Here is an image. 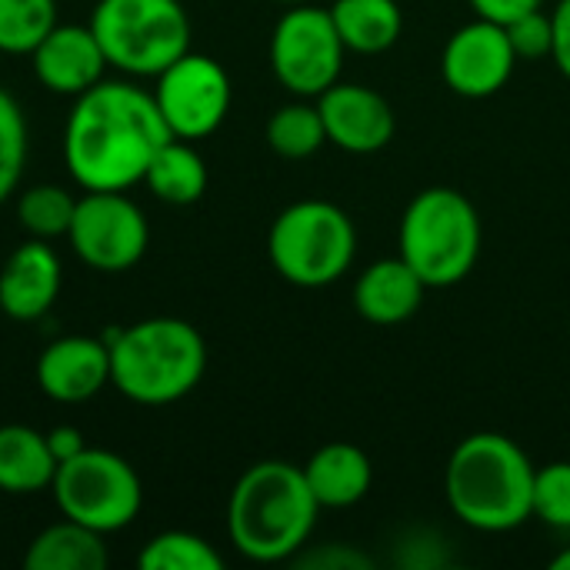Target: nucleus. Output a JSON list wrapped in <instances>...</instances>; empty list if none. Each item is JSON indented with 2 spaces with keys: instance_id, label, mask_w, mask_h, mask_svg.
Masks as SVG:
<instances>
[{
  "instance_id": "1",
  "label": "nucleus",
  "mask_w": 570,
  "mask_h": 570,
  "mask_svg": "<svg viewBox=\"0 0 570 570\" xmlns=\"http://www.w3.org/2000/svg\"><path fill=\"white\" fill-rule=\"evenodd\" d=\"M167 140H174V134L154 90L104 77L73 97L60 150L80 190H130L144 184L150 160Z\"/></svg>"
},
{
  "instance_id": "2",
  "label": "nucleus",
  "mask_w": 570,
  "mask_h": 570,
  "mask_svg": "<svg viewBox=\"0 0 570 570\" xmlns=\"http://www.w3.org/2000/svg\"><path fill=\"white\" fill-rule=\"evenodd\" d=\"M321 504L291 461L250 464L227 501V538L254 564H281L304 551L314 534Z\"/></svg>"
},
{
  "instance_id": "3",
  "label": "nucleus",
  "mask_w": 570,
  "mask_h": 570,
  "mask_svg": "<svg viewBox=\"0 0 570 570\" xmlns=\"http://www.w3.org/2000/svg\"><path fill=\"white\" fill-rule=\"evenodd\" d=\"M534 474L538 468L508 434H471L444 471L448 508L481 534H508L534 518Z\"/></svg>"
},
{
  "instance_id": "4",
  "label": "nucleus",
  "mask_w": 570,
  "mask_h": 570,
  "mask_svg": "<svg viewBox=\"0 0 570 570\" xmlns=\"http://www.w3.org/2000/svg\"><path fill=\"white\" fill-rule=\"evenodd\" d=\"M110 387L140 404L167 407L184 401L207 371L200 331L180 317H147L130 327H110Z\"/></svg>"
},
{
  "instance_id": "5",
  "label": "nucleus",
  "mask_w": 570,
  "mask_h": 570,
  "mask_svg": "<svg viewBox=\"0 0 570 570\" xmlns=\"http://www.w3.org/2000/svg\"><path fill=\"white\" fill-rule=\"evenodd\" d=\"M484 244L481 214L454 187H428L404 207L397 227V254L434 291L471 277Z\"/></svg>"
},
{
  "instance_id": "6",
  "label": "nucleus",
  "mask_w": 570,
  "mask_h": 570,
  "mask_svg": "<svg viewBox=\"0 0 570 570\" xmlns=\"http://www.w3.org/2000/svg\"><path fill=\"white\" fill-rule=\"evenodd\" d=\"M357 254V227L331 200L304 197L284 207L267 230V257L274 271L304 291L337 284Z\"/></svg>"
},
{
  "instance_id": "7",
  "label": "nucleus",
  "mask_w": 570,
  "mask_h": 570,
  "mask_svg": "<svg viewBox=\"0 0 570 570\" xmlns=\"http://www.w3.org/2000/svg\"><path fill=\"white\" fill-rule=\"evenodd\" d=\"M90 30L124 77H157L190 50V17L180 0H97Z\"/></svg>"
},
{
  "instance_id": "8",
  "label": "nucleus",
  "mask_w": 570,
  "mask_h": 570,
  "mask_svg": "<svg viewBox=\"0 0 570 570\" xmlns=\"http://www.w3.org/2000/svg\"><path fill=\"white\" fill-rule=\"evenodd\" d=\"M50 494L67 521L97 534L130 528L144 508V488L130 461L104 448H83L77 458L57 464Z\"/></svg>"
},
{
  "instance_id": "9",
  "label": "nucleus",
  "mask_w": 570,
  "mask_h": 570,
  "mask_svg": "<svg viewBox=\"0 0 570 570\" xmlns=\"http://www.w3.org/2000/svg\"><path fill=\"white\" fill-rule=\"evenodd\" d=\"M344 40L327 7L291 3L271 33V70L294 97H321L344 70Z\"/></svg>"
},
{
  "instance_id": "10",
  "label": "nucleus",
  "mask_w": 570,
  "mask_h": 570,
  "mask_svg": "<svg viewBox=\"0 0 570 570\" xmlns=\"http://www.w3.org/2000/svg\"><path fill=\"white\" fill-rule=\"evenodd\" d=\"M70 250L100 274H120L140 264L150 244L147 214L127 190H83L67 230Z\"/></svg>"
},
{
  "instance_id": "11",
  "label": "nucleus",
  "mask_w": 570,
  "mask_h": 570,
  "mask_svg": "<svg viewBox=\"0 0 570 570\" xmlns=\"http://www.w3.org/2000/svg\"><path fill=\"white\" fill-rule=\"evenodd\" d=\"M154 87V100L180 140H204L220 130L230 114V77L220 60L187 50L167 70H160Z\"/></svg>"
},
{
  "instance_id": "12",
  "label": "nucleus",
  "mask_w": 570,
  "mask_h": 570,
  "mask_svg": "<svg viewBox=\"0 0 570 570\" xmlns=\"http://www.w3.org/2000/svg\"><path fill=\"white\" fill-rule=\"evenodd\" d=\"M518 53L511 47L508 27L494 20H471L458 27L441 53L444 83L464 100H488L508 87L514 77Z\"/></svg>"
},
{
  "instance_id": "13",
  "label": "nucleus",
  "mask_w": 570,
  "mask_h": 570,
  "mask_svg": "<svg viewBox=\"0 0 570 570\" xmlns=\"http://www.w3.org/2000/svg\"><path fill=\"white\" fill-rule=\"evenodd\" d=\"M314 100L327 130V144L341 147L344 154L367 157L394 140L397 130L394 107L374 87L337 80Z\"/></svg>"
},
{
  "instance_id": "14",
  "label": "nucleus",
  "mask_w": 570,
  "mask_h": 570,
  "mask_svg": "<svg viewBox=\"0 0 570 570\" xmlns=\"http://www.w3.org/2000/svg\"><path fill=\"white\" fill-rule=\"evenodd\" d=\"M37 387L57 404H83L110 384V347L104 337L67 334L50 341L33 367Z\"/></svg>"
},
{
  "instance_id": "15",
  "label": "nucleus",
  "mask_w": 570,
  "mask_h": 570,
  "mask_svg": "<svg viewBox=\"0 0 570 570\" xmlns=\"http://www.w3.org/2000/svg\"><path fill=\"white\" fill-rule=\"evenodd\" d=\"M33 77L43 90L57 97H80L107 77V57L90 30V23H57L30 50Z\"/></svg>"
},
{
  "instance_id": "16",
  "label": "nucleus",
  "mask_w": 570,
  "mask_h": 570,
  "mask_svg": "<svg viewBox=\"0 0 570 570\" xmlns=\"http://www.w3.org/2000/svg\"><path fill=\"white\" fill-rule=\"evenodd\" d=\"M63 264L50 240H23L0 267V311L10 321H40L60 297Z\"/></svg>"
},
{
  "instance_id": "17",
  "label": "nucleus",
  "mask_w": 570,
  "mask_h": 570,
  "mask_svg": "<svg viewBox=\"0 0 570 570\" xmlns=\"http://www.w3.org/2000/svg\"><path fill=\"white\" fill-rule=\"evenodd\" d=\"M428 291L431 287L417 277V271L401 254L397 257H384V261L367 264L357 274V284H354V311L367 324L394 327V324L411 321L421 311Z\"/></svg>"
},
{
  "instance_id": "18",
  "label": "nucleus",
  "mask_w": 570,
  "mask_h": 570,
  "mask_svg": "<svg viewBox=\"0 0 570 570\" xmlns=\"http://www.w3.org/2000/svg\"><path fill=\"white\" fill-rule=\"evenodd\" d=\"M304 478H307L321 511L324 508L341 511V508H354L367 498V491L374 484V468H371V458L357 444L331 441L307 458Z\"/></svg>"
},
{
  "instance_id": "19",
  "label": "nucleus",
  "mask_w": 570,
  "mask_h": 570,
  "mask_svg": "<svg viewBox=\"0 0 570 570\" xmlns=\"http://www.w3.org/2000/svg\"><path fill=\"white\" fill-rule=\"evenodd\" d=\"M57 474V458L50 454L47 434L27 424L0 428V494L30 498L50 491Z\"/></svg>"
},
{
  "instance_id": "20",
  "label": "nucleus",
  "mask_w": 570,
  "mask_h": 570,
  "mask_svg": "<svg viewBox=\"0 0 570 570\" xmlns=\"http://www.w3.org/2000/svg\"><path fill=\"white\" fill-rule=\"evenodd\" d=\"M107 564L110 554L104 534L67 518L43 528L23 551L27 570H104Z\"/></svg>"
},
{
  "instance_id": "21",
  "label": "nucleus",
  "mask_w": 570,
  "mask_h": 570,
  "mask_svg": "<svg viewBox=\"0 0 570 570\" xmlns=\"http://www.w3.org/2000/svg\"><path fill=\"white\" fill-rule=\"evenodd\" d=\"M327 10L351 53H384L401 40L404 10L397 0H334Z\"/></svg>"
},
{
  "instance_id": "22",
  "label": "nucleus",
  "mask_w": 570,
  "mask_h": 570,
  "mask_svg": "<svg viewBox=\"0 0 570 570\" xmlns=\"http://www.w3.org/2000/svg\"><path fill=\"white\" fill-rule=\"evenodd\" d=\"M144 184L150 194L170 207H190L207 190V164L190 140H167L147 167Z\"/></svg>"
},
{
  "instance_id": "23",
  "label": "nucleus",
  "mask_w": 570,
  "mask_h": 570,
  "mask_svg": "<svg viewBox=\"0 0 570 570\" xmlns=\"http://www.w3.org/2000/svg\"><path fill=\"white\" fill-rule=\"evenodd\" d=\"M264 134H267V147L284 160H307L327 144V130H324L317 100L311 104V97H297V100L277 107L267 117Z\"/></svg>"
},
{
  "instance_id": "24",
  "label": "nucleus",
  "mask_w": 570,
  "mask_h": 570,
  "mask_svg": "<svg viewBox=\"0 0 570 570\" xmlns=\"http://www.w3.org/2000/svg\"><path fill=\"white\" fill-rule=\"evenodd\" d=\"M77 197L60 184H33L17 197V220L37 240L67 237Z\"/></svg>"
},
{
  "instance_id": "25",
  "label": "nucleus",
  "mask_w": 570,
  "mask_h": 570,
  "mask_svg": "<svg viewBox=\"0 0 570 570\" xmlns=\"http://www.w3.org/2000/svg\"><path fill=\"white\" fill-rule=\"evenodd\" d=\"M57 23V0H0V53L30 57Z\"/></svg>"
},
{
  "instance_id": "26",
  "label": "nucleus",
  "mask_w": 570,
  "mask_h": 570,
  "mask_svg": "<svg viewBox=\"0 0 570 570\" xmlns=\"http://www.w3.org/2000/svg\"><path fill=\"white\" fill-rule=\"evenodd\" d=\"M137 564L144 570H224V558L200 534L164 531L140 548Z\"/></svg>"
},
{
  "instance_id": "27",
  "label": "nucleus",
  "mask_w": 570,
  "mask_h": 570,
  "mask_svg": "<svg viewBox=\"0 0 570 570\" xmlns=\"http://www.w3.org/2000/svg\"><path fill=\"white\" fill-rule=\"evenodd\" d=\"M27 164V117L10 90L0 87V204L20 187Z\"/></svg>"
},
{
  "instance_id": "28",
  "label": "nucleus",
  "mask_w": 570,
  "mask_h": 570,
  "mask_svg": "<svg viewBox=\"0 0 570 570\" xmlns=\"http://www.w3.org/2000/svg\"><path fill=\"white\" fill-rule=\"evenodd\" d=\"M534 518L570 531V461H551L534 474Z\"/></svg>"
},
{
  "instance_id": "29",
  "label": "nucleus",
  "mask_w": 570,
  "mask_h": 570,
  "mask_svg": "<svg viewBox=\"0 0 570 570\" xmlns=\"http://www.w3.org/2000/svg\"><path fill=\"white\" fill-rule=\"evenodd\" d=\"M508 27V37H511V47L518 53V60H541V57H551V47H554V27H551V13L541 10H531Z\"/></svg>"
},
{
  "instance_id": "30",
  "label": "nucleus",
  "mask_w": 570,
  "mask_h": 570,
  "mask_svg": "<svg viewBox=\"0 0 570 570\" xmlns=\"http://www.w3.org/2000/svg\"><path fill=\"white\" fill-rule=\"evenodd\" d=\"M471 10L484 20H494V23H511L531 10H541L544 0H468Z\"/></svg>"
},
{
  "instance_id": "31",
  "label": "nucleus",
  "mask_w": 570,
  "mask_h": 570,
  "mask_svg": "<svg viewBox=\"0 0 570 570\" xmlns=\"http://www.w3.org/2000/svg\"><path fill=\"white\" fill-rule=\"evenodd\" d=\"M551 27H554L551 60H554V67L570 80V0H561V3L551 10Z\"/></svg>"
},
{
  "instance_id": "32",
  "label": "nucleus",
  "mask_w": 570,
  "mask_h": 570,
  "mask_svg": "<svg viewBox=\"0 0 570 570\" xmlns=\"http://www.w3.org/2000/svg\"><path fill=\"white\" fill-rule=\"evenodd\" d=\"M47 444H50V454L57 458V464L77 458V454L87 448L83 434H80L73 424H57V428H50V431H47Z\"/></svg>"
},
{
  "instance_id": "33",
  "label": "nucleus",
  "mask_w": 570,
  "mask_h": 570,
  "mask_svg": "<svg viewBox=\"0 0 570 570\" xmlns=\"http://www.w3.org/2000/svg\"><path fill=\"white\" fill-rule=\"evenodd\" d=\"M301 564H311V568H331V570L371 568V561H367L364 554H354V551H344V548H337L334 554H314V558H301Z\"/></svg>"
},
{
  "instance_id": "34",
  "label": "nucleus",
  "mask_w": 570,
  "mask_h": 570,
  "mask_svg": "<svg viewBox=\"0 0 570 570\" xmlns=\"http://www.w3.org/2000/svg\"><path fill=\"white\" fill-rule=\"evenodd\" d=\"M551 568H554V570H570V544L564 548V551H561V554H554Z\"/></svg>"
},
{
  "instance_id": "35",
  "label": "nucleus",
  "mask_w": 570,
  "mask_h": 570,
  "mask_svg": "<svg viewBox=\"0 0 570 570\" xmlns=\"http://www.w3.org/2000/svg\"><path fill=\"white\" fill-rule=\"evenodd\" d=\"M277 3H287L291 7V3H307V0H277Z\"/></svg>"
}]
</instances>
